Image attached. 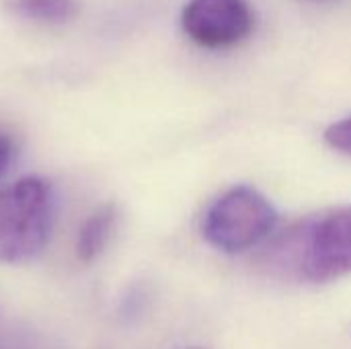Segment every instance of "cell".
I'll return each instance as SVG.
<instances>
[{"instance_id": "cell-1", "label": "cell", "mask_w": 351, "mask_h": 349, "mask_svg": "<svg viewBox=\"0 0 351 349\" xmlns=\"http://www.w3.org/2000/svg\"><path fill=\"white\" fill-rule=\"evenodd\" d=\"M280 272L325 284L351 274V206L331 210L292 226L271 249Z\"/></svg>"}, {"instance_id": "cell-2", "label": "cell", "mask_w": 351, "mask_h": 349, "mask_svg": "<svg viewBox=\"0 0 351 349\" xmlns=\"http://www.w3.org/2000/svg\"><path fill=\"white\" fill-rule=\"evenodd\" d=\"M56 214L53 191L39 177L0 189V263H27L49 241Z\"/></svg>"}, {"instance_id": "cell-3", "label": "cell", "mask_w": 351, "mask_h": 349, "mask_svg": "<svg viewBox=\"0 0 351 349\" xmlns=\"http://www.w3.org/2000/svg\"><path fill=\"white\" fill-rule=\"evenodd\" d=\"M278 226V212L271 202L249 185L222 193L206 212L202 234L214 249L237 255L261 245Z\"/></svg>"}, {"instance_id": "cell-4", "label": "cell", "mask_w": 351, "mask_h": 349, "mask_svg": "<svg viewBox=\"0 0 351 349\" xmlns=\"http://www.w3.org/2000/svg\"><path fill=\"white\" fill-rule=\"evenodd\" d=\"M181 27L204 49H228L249 39L255 29V12L247 0H189Z\"/></svg>"}, {"instance_id": "cell-5", "label": "cell", "mask_w": 351, "mask_h": 349, "mask_svg": "<svg viewBox=\"0 0 351 349\" xmlns=\"http://www.w3.org/2000/svg\"><path fill=\"white\" fill-rule=\"evenodd\" d=\"M117 224V208L113 204L101 206L82 224L76 239V255L82 263H93L109 245Z\"/></svg>"}, {"instance_id": "cell-6", "label": "cell", "mask_w": 351, "mask_h": 349, "mask_svg": "<svg viewBox=\"0 0 351 349\" xmlns=\"http://www.w3.org/2000/svg\"><path fill=\"white\" fill-rule=\"evenodd\" d=\"M8 6L14 14L43 25H64L78 12L76 0H10Z\"/></svg>"}, {"instance_id": "cell-7", "label": "cell", "mask_w": 351, "mask_h": 349, "mask_svg": "<svg viewBox=\"0 0 351 349\" xmlns=\"http://www.w3.org/2000/svg\"><path fill=\"white\" fill-rule=\"evenodd\" d=\"M325 142H327L333 150L351 156V115L350 117H346V119H341V121L331 123V125L327 128V132H325Z\"/></svg>"}, {"instance_id": "cell-8", "label": "cell", "mask_w": 351, "mask_h": 349, "mask_svg": "<svg viewBox=\"0 0 351 349\" xmlns=\"http://www.w3.org/2000/svg\"><path fill=\"white\" fill-rule=\"evenodd\" d=\"M10 158H12V142L6 134L0 132V177L4 175Z\"/></svg>"}]
</instances>
